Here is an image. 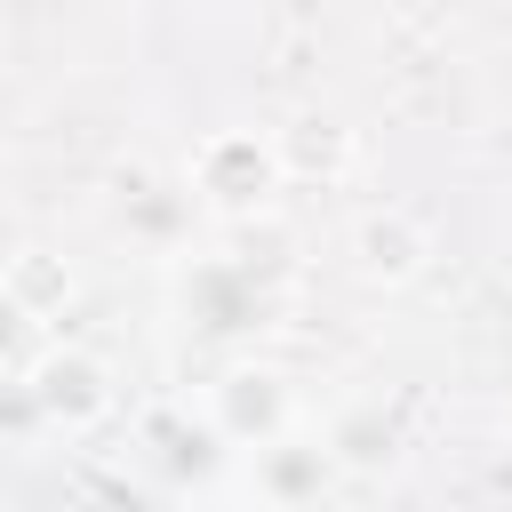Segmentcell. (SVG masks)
Segmentation results:
<instances>
[{
    "mask_svg": "<svg viewBox=\"0 0 512 512\" xmlns=\"http://www.w3.org/2000/svg\"><path fill=\"white\" fill-rule=\"evenodd\" d=\"M280 304L288 296L256 256H176V272H168V312L208 344L264 336L280 320Z\"/></svg>",
    "mask_w": 512,
    "mask_h": 512,
    "instance_id": "1",
    "label": "cell"
},
{
    "mask_svg": "<svg viewBox=\"0 0 512 512\" xmlns=\"http://www.w3.org/2000/svg\"><path fill=\"white\" fill-rule=\"evenodd\" d=\"M184 184H192L200 216L248 224V216H264V208L288 192L280 136H272V128H208V136L184 152Z\"/></svg>",
    "mask_w": 512,
    "mask_h": 512,
    "instance_id": "2",
    "label": "cell"
},
{
    "mask_svg": "<svg viewBox=\"0 0 512 512\" xmlns=\"http://www.w3.org/2000/svg\"><path fill=\"white\" fill-rule=\"evenodd\" d=\"M200 416L216 424L224 448L248 456V448H272V440L304 432V392H296V376L280 360H224L208 376V392H200Z\"/></svg>",
    "mask_w": 512,
    "mask_h": 512,
    "instance_id": "3",
    "label": "cell"
},
{
    "mask_svg": "<svg viewBox=\"0 0 512 512\" xmlns=\"http://www.w3.org/2000/svg\"><path fill=\"white\" fill-rule=\"evenodd\" d=\"M24 384H32L40 416H48V432H64V440H88V432L112 424V408H120L112 360L88 352V344H72V336H40L32 360H24Z\"/></svg>",
    "mask_w": 512,
    "mask_h": 512,
    "instance_id": "4",
    "label": "cell"
},
{
    "mask_svg": "<svg viewBox=\"0 0 512 512\" xmlns=\"http://www.w3.org/2000/svg\"><path fill=\"white\" fill-rule=\"evenodd\" d=\"M432 256H440V248H432L424 216L400 208V200L360 208L352 232H344V264H352V280H368V288H416V280L432 272Z\"/></svg>",
    "mask_w": 512,
    "mask_h": 512,
    "instance_id": "5",
    "label": "cell"
},
{
    "mask_svg": "<svg viewBox=\"0 0 512 512\" xmlns=\"http://www.w3.org/2000/svg\"><path fill=\"white\" fill-rule=\"evenodd\" d=\"M192 216H200V200H192L184 168H176V176L128 168V176H120V192H112V232H128V240H136V248H152V256H184Z\"/></svg>",
    "mask_w": 512,
    "mask_h": 512,
    "instance_id": "6",
    "label": "cell"
},
{
    "mask_svg": "<svg viewBox=\"0 0 512 512\" xmlns=\"http://www.w3.org/2000/svg\"><path fill=\"white\" fill-rule=\"evenodd\" d=\"M336 456L320 432H288L272 448H248V496L272 504V512H304V504H328L336 496Z\"/></svg>",
    "mask_w": 512,
    "mask_h": 512,
    "instance_id": "7",
    "label": "cell"
},
{
    "mask_svg": "<svg viewBox=\"0 0 512 512\" xmlns=\"http://www.w3.org/2000/svg\"><path fill=\"white\" fill-rule=\"evenodd\" d=\"M320 440H328V456H336L344 480H384V472L408 456V424H400L384 400H344V408H328Z\"/></svg>",
    "mask_w": 512,
    "mask_h": 512,
    "instance_id": "8",
    "label": "cell"
},
{
    "mask_svg": "<svg viewBox=\"0 0 512 512\" xmlns=\"http://www.w3.org/2000/svg\"><path fill=\"white\" fill-rule=\"evenodd\" d=\"M280 136V160H288V184L296 176H320V184H336L344 168H352V128L336 120V112H296L288 128H272Z\"/></svg>",
    "mask_w": 512,
    "mask_h": 512,
    "instance_id": "9",
    "label": "cell"
},
{
    "mask_svg": "<svg viewBox=\"0 0 512 512\" xmlns=\"http://www.w3.org/2000/svg\"><path fill=\"white\" fill-rule=\"evenodd\" d=\"M0 280L24 296V312H32L40 328H48V320H56V312L80 296V280H72V264H64L56 248H16V256L0 264Z\"/></svg>",
    "mask_w": 512,
    "mask_h": 512,
    "instance_id": "10",
    "label": "cell"
},
{
    "mask_svg": "<svg viewBox=\"0 0 512 512\" xmlns=\"http://www.w3.org/2000/svg\"><path fill=\"white\" fill-rule=\"evenodd\" d=\"M40 432H48V416L24 384V368H0V448H32Z\"/></svg>",
    "mask_w": 512,
    "mask_h": 512,
    "instance_id": "11",
    "label": "cell"
},
{
    "mask_svg": "<svg viewBox=\"0 0 512 512\" xmlns=\"http://www.w3.org/2000/svg\"><path fill=\"white\" fill-rule=\"evenodd\" d=\"M32 344H40V320L24 312V296L0 280V368H24L32 360Z\"/></svg>",
    "mask_w": 512,
    "mask_h": 512,
    "instance_id": "12",
    "label": "cell"
},
{
    "mask_svg": "<svg viewBox=\"0 0 512 512\" xmlns=\"http://www.w3.org/2000/svg\"><path fill=\"white\" fill-rule=\"evenodd\" d=\"M504 448H512V408H504Z\"/></svg>",
    "mask_w": 512,
    "mask_h": 512,
    "instance_id": "13",
    "label": "cell"
},
{
    "mask_svg": "<svg viewBox=\"0 0 512 512\" xmlns=\"http://www.w3.org/2000/svg\"><path fill=\"white\" fill-rule=\"evenodd\" d=\"M496 8H504V24H512V0H496Z\"/></svg>",
    "mask_w": 512,
    "mask_h": 512,
    "instance_id": "14",
    "label": "cell"
}]
</instances>
